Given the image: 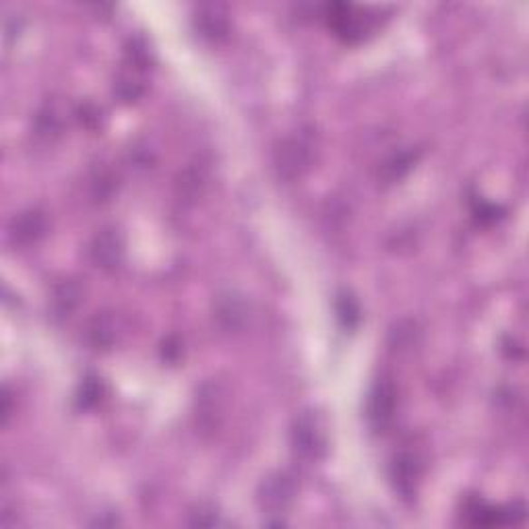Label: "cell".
Masks as SVG:
<instances>
[{
	"label": "cell",
	"instance_id": "obj_9",
	"mask_svg": "<svg viewBox=\"0 0 529 529\" xmlns=\"http://www.w3.org/2000/svg\"><path fill=\"white\" fill-rule=\"evenodd\" d=\"M145 69L147 63L126 56V64L114 79V95L118 100L131 103L145 93Z\"/></svg>",
	"mask_w": 529,
	"mask_h": 529
},
{
	"label": "cell",
	"instance_id": "obj_14",
	"mask_svg": "<svg viewBox=\"0 0 529 529\" xmlns=\"http://www.w3.org/2000/svg\"><path fill=\"white\" fill-rule=\"evenodd\" d=\"M63 131V118L58 114V110L54 106H44L40 112L35 114V122H34V132L37 139L44 141H52L61 135Z\"/></svg>",
	"mask_w": 529,
	"mask_h": 529
},
{
	"label": "cell",
	"instance_id": "obj_8",
	"mask_svg": "<svg viewBox=\"0 0 529 529\" xmlns=\"http://www.w3.org/2000/svg\"><path fill=\"white\" fill-rule=\"evenodd\" d=\"M89 257L102 271H114L124 259V240L118 230H102L89 247Z\"/></svg>",
	"mask_w": 529,
	"mask_h": 529
},
{
	"label": "cell",
	"instance_id": "obj_13",
	"mask_svg": "<svg viewBox=\"0 0 529 529\" xmlns=\"http://www.w3.org/2000/svg\"><path fill=\"white\" fill-rule=\"evenodd\" d=\"M81 298H83V288L79 286L74 279H64L54 286L50 296V310L54 318H66L71 317L74 309L81 304Z\"/></svg>",
	"mask_w": 529,
	"mask_h": 529
},
{
	"label": "cell",
	"instance_id": "obj_18",
	"mask_svg": "<svg viewBox=\"0 0 529 529\" xmlns=\"http://www.w3.org/2000/svg\"><path fill=\"white\" fill-rule=\"evenodd\" d=\"M409 166H412V155H409V153H399L397 158H393L385 166L387 176H389V181H395V178H401V174L407 172Z\"/></svg>",
	"mask_w": 529,
	"mask_h": 529
},
{
	"label": "cell",
	"instance_id": "obj_5",
	"mask_svg": "<svg viewBox=\"0 0 529 529\" xmlns=\"http://www.w3.org/2000/svg\"><path fill=\"white\" fill-rule=\"evenodd\" d=\"M296 498V482L288 474H271L260 482L257 503L267 515H281Z\"/></svg>",
	"mask_w": 529,
	"mask_h": 529
},
{
	"label": "cell",
	"instance_id": "obj_15",
	"mask_svg": "<svg viewBox=\"0 0 529 529\" xmlns=\"http://www.w3.org/2000/svg\"><path fill=\"white\" fill-rule=\"evenodd\" d=\"M220 409H221V399H220L218 391H215V387H211L210 395H207V389L201 391V397H199V418H201V422L213 426L215 416L220 414Z\"/></svg>",
	"mask_w": 529,
	"mask_h": 529
},
{
	"label": "cell",
	"instance_id": "obj_6",
	"mask_svg": "<svg viewBox=\"0 0 529 529\" xmlns=\"http://www.w3.org/2000/svg\"><path fill=\"white\" fill-rule=\"evenodd\" d=\"M422 478V464L418 456L404 451L391 464V484L404 501H414L418 495V484Z\"/></svg>",
	"mask_w": 529,
	"mask_h": 529
},
{
	"label": "cell",
	"instance_id": "obj_19",
	"mask_svg": "<svg viewBox=\"0 0 529 529\" xmlns=\"http://www.w3.org/2000/svg\"><path fill=\"white\" fill-rule=\"evenodd\" d=\"M218 524V511L211 506H199L195 513H191V525H215Z\"/></svg>",
	"mask_w": 529,
	"mask_h": 529
},
{
	"label": "cell",
	"instance_id": "obj_16",
	"mask_svg": "<svg viewBox=\"0 0 529 529\" xmlns=\"http://www.w3.org/2000/svg\"><path fill=\"white\" fill-rule=\"evenodd\" d=\"M338 317L346 329H354V327L358 325V320H360V309H358V302L349 294L339 296Z\"/></svg>",
	"mask_w": 529,
	"mask_h": 529
},
{
	"label": "cell",
	"instance_id": "obj_7",
	"mask_svg": "<svg viewBox=\"0 0 529 529\" xmlns=\"http://www.w3.org/2000/svg\"><path fill=\"white\" fill-rule=\"evenodd\" d=\"M48 232V218L40 210H27L15 215L9 223V240L13 247H32Z\"/></svg>",
	"mask_w": 529,
	"mask_h": 529
},
{
	"label": "cell",
	"instance_id": "obj_2",
	"mask_svg": "<svg viewBox=\"0 0 529 529\" xmlns=\"http://www.w3.org/2000/svg\"><path fill=\"white\" fill-rule=\"evenodd\" d=\"M294 453L304 461H318L327 453L325 422L315 409H304L296 416L289 430Z\"/></svg>",
	"mask_w": 529,
	"mask_h": 529
},
{
	"label": "cell",
	"instance_id": "obj_12",
	"mask_svg": "<svg viewBox=\"0 0 529 529\" xmlns=\"http://www.w3.org/2000/svg\"><path fill=\"white\" fill-rule=\"evenodd\" d=\"M215 317L228 331H236L247 323L249 307L242 300V296H238L236 292H226L215 300Z\"/></svg>",
	"mask_w": 529,
	"mask_h": 529
},
{
	"label": "cell",
	"instance_id": "obj_4",
	"mask_svg": "<svg viewBox=\"0 0 529 529\" xmlns=\"http://www.w3.org/2000/svg\"><path fill=\"white\" fill-rule=\"evenodd\" d=\"M395 412H397V389L391 381L381 378L370 389L367 401V418L370 428L375 432H385L393 424Z\"/></svg>",
	"mask_w": 529,
	"mask_h": 529
},
{
	"label": "cell",
	"instance_id": "obj_17",
	"mask_svg": "<svg viewBox=\"0 0 529 529\" xmlns=\"http://www.w3.org/2000/svg\"><path fill=\"white\" fill-rule=\"evenodd\" d=\"M100 397H102V383H98V378H85L79 391L81 407L95 406L100 401Z\"/></svg>",
	"mask_w": 529,
	"mask_h": 529
},
{
	"label": "cell",
	"instance_id": "obj_21",
	"mask_svg": "<svg viewBox=\"0 0 529 529\" xmlns=\"http://www.w3.org/2000/svg\"><path fill=\"white\" fill-rule=\"evenodd\" d=\"M11 414H13L11 393H9V387H5V393H3V424H5V426H6V424H9Z\"/></svg>",
	"mask_w": 529,
	"mask_h": 529
},
{
	"label": "cell",
	"instance_id": "obj_10",
	"mask_svg": "<svg viewBox=\"0 0 529 529\" xmlns=\"http://www.w3.org/2000/svg\"><path fill=\"white\" fill-rule=\"evenodd\" d=\"M195 29L197 34L207 42H220L230 32L228 13L220 5H203L195 13Z\"/></svg>",
	"mask_w": 529,
	"mask_h": 529
},
{
	"label": "cell",
	"instance_id": "obj_3",
	"mask_svg": "<svg viewBox=\"0 0 529 529\" xmlns=\"http://www.w3.org/2000/svg\"><path fill=\"white\" fill-rule=\"evenodd\" d=\"M327 21L344 42H360L377 25V19L372 17L368 9H360L354 5L327 6Z\"/></svg>",
	"mask_w": 529,
	"mask_h": 529
},
{
	"label": "cell",
	"instance_id": "obj_1",
	"mask_svg": "<svg viewBox=\"0 0 529 529\" xmlns=\"http://www.w3.org/2000/svg\"><path fill=\"white\" fill-rule=\"evenodd\" d=\"M317 135H312V131L294 132V135L283 139L278 149H275V170H278L283 181H298V178L310 172L312 166L317 163Z\"/></svg>",
	"mask_w": 529,
	"mask_h": 529
},
{
	"label": "cell",
	"instance_id": "obj_11",
	"mask_svg": "<svg viewBox=\"0 0 529 529\" xmlns=\"http://www.w3.org/2000/svg\"><path fill=\"white\" fill-rule=\"evenodd\" d=\"M121 338V318L114 312H98L87 325V341L95 349H110Z\"/></svg>",
	"mask_w": 529,
	"mask_h": 529
},
{
	"label": "cell",
	"instance_id": "obj_20",
	"mask_svg": "<svg viewBox=\"0 0 529 529\" xmlns=\"http://www.w3.org/2000/svg\"><path fill=\"white\" fill-rule=\"evenodd\" d=\"M498 211H501V210H498V207H495V205H484V203H482V210H480V207H478V210H475V213H478V218L480 220H486V221H495L498 218V215H496Z\"/></svg>",
	"mask_w": 529,
	"mask_h": 529
}]
</instances>
